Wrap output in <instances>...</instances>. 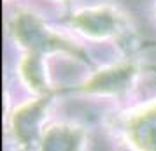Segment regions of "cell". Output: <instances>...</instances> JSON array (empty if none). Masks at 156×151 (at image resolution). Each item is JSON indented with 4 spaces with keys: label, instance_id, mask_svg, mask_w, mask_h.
<instances>
[{
    "label": "cell",
    "instance_id": "6da1fadb",
    "mask_svg": "<svg viewBox=\"0 0 156 151\" xmlns=\"http://www.w3.org/2000/svg\"><path fill=\"white\" fill-rule=\"evenodd\" d=\"M125 134L135 151H156V106L135 113L128 120Z\"/></svg>",
    "mask_w": 156,
    "mask_h": 151
},
{
    "label": "cell",
    "instance_id": "7a4b0ae2",
    "mask_svg": "<svg viewBox=\"0 0 156 151\" xmlns=\"http://www.w3.org/2000/svg\"><path fill=\"white\" fill-rule=\"evenodd\" d=\"M84 134L77 127L56 125L44 130L41 151H83Z\"/></svg>",
    "mask_w": 156,
    "mask_h": 151
}]
</instances>
